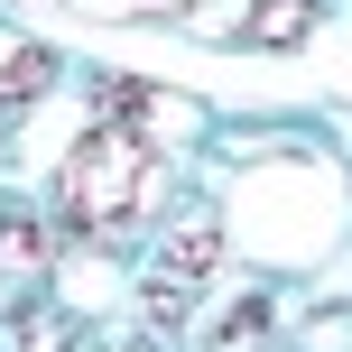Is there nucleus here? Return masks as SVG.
<instances>
[{"mask_svg":"<svg viewBox=\"0 0 352 352\" xmlns=\"http://www.w3.org/2000/svg\"><path fill=\"white\" fill-rule=\"evenodd\" d=\"M213 260H223V232H213V223H186V232L158 250V287H195Z\"/></svg>","mask_w":352,"mask_h":352,"instance_id":"4","label":"nucleus"},{"mask_svg":"<svg viewBox=\"0 0 352 352\" xmlns=\"http://www.w3.org/2000/svg\"><path fill=\"white\" fill-rule=\"evenodd\" d=\"M0 269L10 278H37L47 269V223L37 213H0Z\"/></svg>","mask_w":352,"mask_h":352,"instance_id":"6","label":"nucleus"},{"mask_svg":"<svg viewBox=\"0 0 352 352\" xmlns=\"http://www.w3.org/2000/svg\"><path fill=\"white\" fill-rule=\"evenodd\" d=\"M74 10H84V19H140L148 0H74Z\"/></svg>","mask_w":352,"mask_h":352,"instance_id":"8","label":"nucleus"},{"mask_svg":"<svg viewBox=\"0 0 352 352\" xmlns=\"http://www.w3.org/2000/svg\"><path fill=\"white\" fill-rule=\"evenodd\" d=\"M47 84H56V56L37 47V37L0 28V111H10V102H37Z\"/></svg>","mask_w":352,"mask_h":352,"instance_id":"3","label":"nucleus"},{"mask_svg":"<svg viewBox=\"0 0 352 352\" xmlns=\"http://www.w3.org/2000/svg\"><path fill=\"white\" fill-rule=\"evenodd\" d=\"M10 334H19V352H74V324H56L47 306H19Z\"/></svg>","mask_w":352,"mask_h":352,"instance_id":"7","label":"nucleus"},{"mask_svg":"<svg viewBox=\"0 0 352 352\" xmlns=\"http://www.w3.org/2000/svg\"><path fill=\"white\" fill-rule=\"evenodd\" d=\"M0 158H10V130H0Z\"/></svg>","mask_w":352,"mask_h":352,"instance_id":"9","label":"nucleus"},{"mask_svg":"<svg viewBox=\"0 0 352 352\" xmlns=\"http://www.w3.org/2000/svg\"><path fill=\"white\" fill-rule=\"evenodd\" d=\"M102 111H111V121H167L158 140H195V130H204V111H195V102H176V93H158V84H130V74H111V84H102Z\"/></svg>","mask_w":352,"mask_h":352,"instance_id":"2","label":"nucleus"},{"mask_svg":"<svg viewBox=\"0 0 352 352\" xmlns=\"http://www.w3.org/2000/svg\"><path fill=\"white\" fill-rule=\"evenodd\" d=\"M306 28H316V0H260V10L241 19V37H250V47H297Z\"/></svg>","mask_w":352,"mask_h":352,"instance_id":"5","label":"nucleus"},{"mask_svg":"<svg viewBox=\"0 0 352 352\" xmlns=\"http://www.w3.org/2000/svg\"><path fill=\"white\" fill-rule=\"evenodd\" d=\"M158 195H167V176L148 158V140L130 121H93L84 140L65 148V167H56V223L111 241V232H130L140 213H158Z\"/></svg>","mask_w":352,"mask_h":352,"instance_id":"1","label":"nucleus"}]
</instances>
